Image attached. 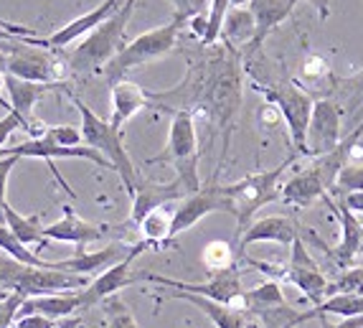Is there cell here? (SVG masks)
<instances>
[{"instance_id":"cell-4","label":"cell","mask_w":363,"mask_h":328,"mask_svg":"<svg viewBox=\"0 0 363 328\" xmlns=\"http://www.w3.org/2000/svg\"><path fill=\"white\" fill-rule=\"evenodd\" d=\"M140 0H128L120 11L107 18L102 26L86 33L82 41H79L77 49H72L67 54L69 69L72 74H99L109 61L115 59L117 51L125 46V31H128V23L133 18L135 6Z\"/></svg>"},{"instance_id":"cell-1","label":"cell","mask_w":363,"mask_h":328,"mask_svg":"<svg viewBox=\"0 0 363 328\" xmlns=\"http://www.w3.org/2000/svg\"><path fill=\"white\" fill-rule=\"evenodd\" d=\"M208 54L199 61H188L186 80L173 89L147 92L152 107L168 109V112H191L203 115L218 133L224 135V151L213 176L224 165L229 151V135L234 128L236 112L242 107V56L239 51L221 43L208 46Z\"/></svg>"},{"instance_id":"cell-8","label":"cell","mask_w":363,"mask_h":328,"mask_svg":"<svg viewBox=\"0 0 363 328\" xmlns=\"http://www.w3.org/2000/svg\"><path fill=\"white\" fill-rule=\"evenodd\" d=\"M181 26H183V21L173 16L170 23L157 26V28H152V31H145V33H140L138 38L125 43V46L117 51L115 59L102 69V74L107 77L109 84L125 80V74L133 72L135 67H143V64H150V61L170 54V51L176 49Z\"/></svg>"},{"instance_id":"cell-13","label":"cell","mask_w":363,"mask_h":328,"mask_svg":"<svg viewBox=\"0 0 363 328\" xmlns=\"http://www.w3.org/2000/svg\"><path fill=\"white\" fill-rule=\"evenodd\" d=\"M218 176H213V181L208 186H201L196 194H188L181 199V204L173 212V239L181 234V231L196 226L203 217L213 212H226L231 214V204L226 199L224 189L216 183Z\"/></svg>"},{"instance_id":"cell-6","label":"cell","mask_w":363,"mask_h":328,"mask_svg":"<svg viewBox=\"0 0 363 328\" xmlns=\"http://www.w3.org/2000/svg\"><path fill=\"white\" fill-rule=\"evenodd\" d=\"M199 160H201V151H199V133H196V117L191 112H186V109L173 112L165 151L160 155H155V158H147V165L170 163L173 170H176V178L183 183V189L188 194H196L201 189Z\"/></svg>"},{"instance_id":"cell-9","label":"cell","mask_w":363,"mask_h":328,"mask_svg":"<svg viewBox=\"0 0 363 328\" xmlns=\"http://www.w3.org/2000/svg\"><path fill=\"white\" fill-rule=\"evenodd\" d=\"M257 89L264 94L267 102L279 109V115H282L287 130H290V140L295 153L308 158V122L310 115H313L315 99L295 80L262 82V84L257 82Z\"/></svg>"},{"instance_id":"cell-22","label":"cell","mask_w":363,"mask_h":328,"mask_svg":"<svg viewBox=\"0 0 363 328\" xmlns=\"http://www.w3.org/2000/svg\"><path fill=\"white\" fill-rule=\"evenodd\" d=\"M51 89H59V87L41 84V82H28V80H21V77H13V74H6V92H8V102H11V112H16L23 120L26 133L36 122V117H33L36 102L43 94H49Z\"/></svg>"},{"instance_id":"cell-23","label":"cell","mask_w":363,"mask_h":328,"mask_svg":"<svg viewBox=\"0 0 363 328\" xmlns=\"http://www.w3.org/2000/svg\"><path fill=\"white\" fill-rule=\"evenodd\" d=\"M145 107H150V97L140 84H135L130 80H120L112 84V115H109V122L117 130H122L125 122H130L140 109Z\"/></svg>"},{"instance_id":"cell-24","label":"cell","mask_w":363,"mask_h":328,"mask_svg":"<svg viewBox=\"0 0 363 328\" xmlns=\"http://www.w3.org/2000/svg\"><path fill=\"white\" fill-rule=\"evenodd\" d=\"M295 3L297 0H249L247 8L252 11L255 23H257V36H255V43L249 46V54L259 49L262 43H264V38L269 36L282 21L290 18Z\"/></svg>"},{"instance_id":"cell-33","label":"cell","mask_w":363,"mask_h":328,"mask_svg":"<svg viewBox=\"0 0 363 328\" xmlns=\"http://www.w3.org/2000/svg\"><path fill=\"white\" fill-rule=\"evenodd\" d=\"M249 0H211L206 13V33L201 38V46H213L221 36V26H224L226 13L236 6H247Z\"/></svg>"},{"instance_id":"cell-28","label":"cell","mask_w":363,"mask_h":328,"mask_svg":"<svg viewBox=\"0 0 363 328\" xmlns=\"http://www.w3.org/2000/svg\"><path fill=\"white\" fill-rule=\"evenodd\" d=\"M173 212H176V209H170V204L157 207V209H152L150 214H145L143 222L135 226L140 239H143L147 247L160 249L173 242Z\"/></svg>"},{"instance_id":"cell-39","label":"cell","mask_w":363,"mask_h":328,"mask_svg":"<svg viewBox=\"0 0 363 328\" xmlns=\"http://www.w3.org/2000/svg\"><path fill=\"white\" fill-rule=\"evenodd\" d=\"M23 300L26 295H21V293H13V295L3 298V303H0V328H11L16 323V316H18V308Z\"/></svg>"},{"instance_id":"cell-35","label":"cell","mask_w":363,"mask_h":328,"mask_svg":"<svg viewBox=\"0 0 363 328\" xmlns=\"http://www.w3.org/2000/svg\"><path fill=\"white\" fill-rule=\"evenodd\" d=\"M335 293H353V295H363V268H345L338 275L335 283L328 285V295Z\"/></svg>"},{"instance_id":"cell-17","label":"cell","mask_w":363,"mask_h":328,"mask_svg":"<svg viewBox=\"0 0 363 328\" xmlns=\"http://www.w3.org/2000/svg\"><path fill=\"white\" fill-rule=\"evenodd\" d=\"M0 155H18V158H38V160H56V158H77V160H89V163L99 165V168H109L112 170V163L104 158L102 153L94 151L89 146H77V148H64L56 146V143H49L43 138H30L21 146H13L8 151H3Z\"/></svg>"},{"instance_id":"cell-42","label":"cell","mask_w":363,"mask_h":328,"mask_svg":"<svg viewBox=\"0 0 363 328\" xmlns=\"http://www.w3.org/2000/svg\"><path fill=\"white\" fill-rule=\"evenodd\" d=\"M30 36H38V33L33 28H26V26H13V23H6V21H0V41L30 38Z\"/></svg>"},{"instance_id":"cell-37","label":"cell","mask_w":363,"mask_h":328,"mask_svg":"<svg viewBox=\"0 0 363 328\" xmlns=\"http://www.w3.org/2000/svg\"><path fill=\"white\" fill-rule=\"evenodd\" d=\"M173 8H176V18H181L183 23L199 18V16H206L211 0H170Z\"/></svg>"},{"instance_id":"cell-25","label":"cell","mask_w":363,"mask_h":328,"mask_svg":"<svg viewBox=\"0 0 363 328\" xmlns=\"http://www.w3.org/2000/svg\"><path fill=\"white\" fill-rule=\"evenodd\" d=\"M79 308H82L79 290L49 293V295H30V298H26L18 308V316L38 313V316H46V318H67L72 313H77Z\"/></svg>"},{"instance_id":"cell-36","label":"cell","mask_w":363,"mask_h":328,"mask_svg":"<svg viewBox=\"0 0 363 328\" xmlns=\"http://www.w3.org/2000/svg\"><path fill=\"white\" fill-rule=\"evenodd\" d=\"M43 140H49V143H56V146H64V148L84 146L82 128H72V125H49L46 133H43Z\"/></svg>"},{"instance_id":"cell-32","label":"cell","mask_w":363,"mask_h":328,"mask_svg":"<svg viewBox=\"0 0 363 328\" xmlns=\"http://www.w3.org/2000/svg\"><path fill=\"white\" fill-rule=\"evenodd\" d=\"M315 310H318V316H340V318L363 316V295L335 293V295H328L320 305H315Z\"/></svg>"},{"instance_id":"cell-27","label":"cell","mask_w":363,"mask_h":328,"mask_svg":"<svg viewBox=\"0 0 363 328\" xmlns=\"http://www.w3.org/2000/svg\"><path fill=\"white\" fill-rule=\"evenodd\" d=\"M173 298L196 305L203 316H208V321H211L216 328H244L247 326V316H244L242 310L231 308V305L216 303V300H208V298H203V295H194V293H181V290H173Z\"/></svg>"},{"instance_id":"cell-44","label":"cell","mask_w":363,"mask_h":328,"mask_svg":"<svg viewBox=\"0 0 363 328\" xmlns=\"http://www.w3.org/2000/svg\"><path fill=\"white\" fill-rule=\"evenodd\" d=\"M340 201H343L353 214H363V191H348Z\"/></svg>"},{"instance_id":"cell-43","label":"cell","mask_w":363,"mask_h":328,"mask_svg":"<svg viewBox=\"0 0 363 328\" xmlns=\"http://www.w3.org/2000/svg\"><path fill=\"white\" fill-rule=\"evenodd\" d=\"M56 318L38 316V313H30V316H18L16 318V328H56Z\"/></svg>"},{"instance_id":"cell-7","label":"cell","mask_w":363,"mask_h":328,"mask_svg":"<svg viewBox=\"0 0 363 328\" xmlns=\"http://www.w3.org/2000/svg\"><path fill=\"white\" fill-rule=\"evenodd\" d=\"M72 102H74V107L79 109V115H82V138H84V146L102 153L104 158L112 163V170L120 173L125 191L133 196L140 183V176H138V170H135L130 153L125 151L122 130H117L109 120H102L94 109L86 107L79 97H72Z\"/></svg>"},{"instance_id":"cell-41","label":"cell","mask_w":363,"mask_h":328,"mask_svg":"<svg viewBox=\"0 0 363 328\" xmlns=\"http://www.w3.org/2000/svg\"><path fill=\"white\" fill-rule=\"evenodd\" d=\"M328 74H330V69H328V64L320 59V56H308V61L303 64L305 80H323V77H328Z\"/></svg>"},{"instance_id":"cell-19","label":"cell","mask_w":363,"mask_h":328,"mask_svg":"<svg viewBox=\"0 0 363 328\" xmlns=\"http://www.w3.org/2000/svg\"><path fill=\"white\" fill-rule=\"evenodd\" d=\"M112 231L107 224H91L86 219H82L72 207H64V217L54 224L43 226V234L49 242H67L77 244V249H84L89 242H99Z\"/></svg>"},{"instance_id":"cell-21","label":"cell","mask_w":363,"mask_h":328,"mask_svg":"<svg viewBox=\"0 0 363 328\" xmlns=\"http://www.w3.org/2000/svg\"><path fill=\"white\" fill-rule=\"evenodd\" d=\"M183 196H188V191L183 189V183L170 181V183H152L143 181L140 178L138 189L133 194V214H130V224L138 226L143 222L145 214H150L152 209L165 207V204H173V201H181Z\"/></svg>"},{"instance_id":"cell-18","label":"cell","mask_w":363,"mask_h":328,"mask_svg":"<svg viewBox=\"0 0 363 328\" xmlns=\"http://www.w3.org/2000/svg\"><path fill=\"white\" fill-rule=\"evenodd\" d=\"M128 0H102L94 11L84 13V16H79V18H74L72 23L61 26L59 31H54L51 36L41 38V46L43 49H67L69 43L79 41L82 36H86V33H91V31L97 28V26H102L107 18H112L117 11H120L122 6H125Z\"/></svg>"},{"instance_id":"cell-14","label":"cell","mask_w":363,"mask_h":328,"mask_svg":"<svg viewBox=\"0 0 363 328\" xmlns=\"http://www.w3.org/2000/svg\"><path fill=\"white\" fill-rule=\"evenodd\" d=\"M292 252H290V260H287V278L285 283L295 285L297 290L303 293L308 303L320 305L323 300L328 298V278L320 268H318V262L310 257V252L305 249V242L303 239H295L290 244Z\"/></svg>"},{"instance_id":"cell-12","label":"cell","mask_w":363,"mask_h":328,"mask_svg":"<svg viewBox=\"0 0 363 328\" xmlns=\"http://www.w3.org/2000/svg\"><path fill=\"white\" fill-rule=\"evenodd\" d=\"M310 237V242H318V234L308 226L297 224L295 219L290 217H279V214H272V217H262L257 222L244 229V234L236 239V252L239 257L247 252L249 244H257V242H277V244H292L295 239H303Z\"/></svg>"},{"instance_id":"cell-30","label":"cell","mask_w":363,"mask_h":328,"mask_svg":"<svg viewBox=\"0 0 363 328\" xmlns=\"http://www.w3.org/2000/svg\"><path fill=\"white\" fill-rule=\"evenodd\" d=\"M3 224L16 234V239H21L23 244H36V247H46L49 239L43 234V226H41V217H23L18 214L13 207L6 204V222Z\"/></svg>"},{"instance_id":"cell-31","label":"cell","mask_w":363,"mask_h":328,"mask_svg":"<svg viewBox=\"0 0 363 328\" xmlns=\"http://www.w3.org/2000/svg\"><path fill=\"white\" fill-rule=\"evenodd\" d=\"M236 252L229 242H208L201 252V260H203V268L208 270L211 275H221V273H229V270H236Z\"/></svg>"},{"instance_id":"cell-29","label":"cell","mask_w":363,"mask_h":328,"mask_svg":"<svg viewBox=\"0 0 363 328\" xmlns=\"http://www.w3.org/2000/svg\"><path fill=\"white\" fill-rule=\"evenodd\" d=\"M285 303V295H282V285L277 280H267L262 285L252 288V290H244L239 303L234 305L236 310H242L244 316H257L262 310L277 308V305Z\"/></svg>"},{"instance_id":"cell-15","label":"cell","mask_w":363,"mask_h":328,"mask_svg":"<svg viewBox=\"0 0 363 328\" xmlns=\"http://www.w3.org/2000/svg\"><path fill=\"white\" fill-rule=\"evenodd\" d=\"M145 249H150V247L140 239V242L135 244V249L130 252L128 257H125V260H120L117 265L107 268L104 273L94 275V280H91L89 285H84L82 290H79L82 308L102 303V300L109 298V295H117L122 288H128V285H133V283H138V273H133V262H135V257L143 255Z\"/></svg>"},{"instance_id":"cell-38","label":"cell","mask_w":363,"mask_h":328,"mask_svg":"<svg viewBox=\"0 0 363 328\" xmlns=\"http://www.w3.org/2000/svg\"><path fill=\"white\" fill-rule=\"evenodd\" d=\"M18 155H0V224L6 222V189H8V178H11L13 165L18 163Z\"/></svg>"},{"instance_id":"cell-3","label":"cell","mask_w":363,"mask_h":328,"mask_svg":"<svg viewBox=\"0 0 363 328\" xmlns=\"http://www.w3.org/2000/svg\"><path fill=\"white\" fill-rule=\"evenodd\" d=\"M297 153H292L290 158L282 160L279 165L269 170H259V173H249L242 181L229 183V186H221L231 204V217L236 219V239L242 237L244 229L252 224V217L259 212L262 207L279 201L282 194V178H285L287 168L297 163Z\"/></svg>"},{"instance_id":"cell-48","label":"cell","mask_w":363,"mask_h":328,"mask_svg":"<svg viewBox=\"0 0 363 328\" xmlns=\"http://www.w3.org/2000/svg\"><path fill=\"white\" fill-rule=\"evenodd\" d=\"M0 303H3V300H0Z\"/></svg>"},{"instance_id":"cell-16","label":"cell","mask_w":363,"mask_h":328,"mask_svg":"<svg viewBox=\"0 0 363 328\" xmlns=\"http://www.w3.org/2000/svg\"><path fill=\"white\" fill-rule=\"evenodd\" d=\"M323 201H325L328 207H330V212L335 214V219H338V224H340V242H338V247H323V252H325V255L330 257V260H333L340 270L353 268L356 257H361L363 222L351 212V209L345 207L343 201H335L330 194L323 196Z\"/></svg>"},{"instance_id":"cell-45","label":"cell","mask_w":363,"mask_h":328,"mask_svg":"<svg viewBox=\"0 0 363 328\" xmlns=\"http://www.w3.org/2000/svg\"><path fill=\"white\" fill-rule=\"evenodd\" d=\"M320 326L323 328H363V316L345 318V321H340V323H330L325 316H320Z\"/></svg>"},{"instance_id":"cell-5","label":"cell","mask_w":363,"mask_h":328,"mask_svg":"<svg viewBox=\"0 0 363 328\" xmlns=\"http://www.w3.org/2000/svg\"><path fill=\"white\" fill-rule=\"evenodd\" d=\"M348 146H351V135H345L343 143H340L335 151L313 158V163L305 165L300 173L287 178V181L282 183L279 201L287 204V207L303 209V207H310L315 199H323V196L333 194L335 183H338V173L345 165Z\"/></svg>"},{"instance_id":"cell-46","label":"cell","mask_w":363,"mask_h":328,"mask_svg":"<svg viewBox=\"0 0 363 328\" xmlns=\"http://www.w3.org/2000/svg\"><path fill=\"white\" fill-rule=\"evenodd\" d=\"M3 92H6V69H3V56H0V107L11 112V102H8V97Z\"/></svg>"},{"instance_id":"cell-26","label":"cell","mask_w":363,"mask_h":328,"mask_svg":"<svg viewBox=\"0 0 363 328\" xmlns=\"http://www.w3.org/2000/svg\"><path fill=\"white\" fill-rule=\"evenodd\" d=\"M255 36H257V23H255V16L249 11L247 6H236L226 13L224 18V26H221V36L218 41L231 46V49H247L255 43Z\"/></svg>"},{"instance_id":"cell-47","label":"cell","mask_w":363,"mask_h":328,"mask_svg":"<svg viewBox=\"0 0 363 328\" xmlns=\"http://www.w3.org/2000/svg\"><path fill=\"white\" fill-rule=\"evenodd\" d=\"M310 3H313V6L318 8V16H320L323 21H325L328 16H330V0H310Z\"/></svg>"},{"instance_id":"cell-2","label":"cell","mask_w":363,"mask_h":328,"mask_svg":"<svg viewBox=\"0 0 363 328\" xmlns=\"http://www.w3.org/2000/svg\"><path fill=\"white\" fill-rule=\"evenodd\" d=\"M0 56H3L6 74L28 82L64 87L72 74L67 56L59 54V49H43L41 36L0 41Z\"/></svg>"},{"instance_id":"cell-11","label":"cell","mask_w":363,"mask_h":328,"mask_svg":"<svg viewBox=\"0 0 363 328\" xmlns=\"http://www.w3.org/2000/svg\"><path fill=\"white\" fill-rule=\"evenodd\" d=\"M343 109L333 97L315 99L308 122V158L335 151L343 143Z\"/></svg>"},{"instance_id":"cell-20","label":"cell","mask_w":363,"mask_h":328,"mask_svg":"<svg viewBox=\"0 0 363 328\" xmlns=\"http://www.w3.org/2000/svg\"><path fill=\"white\" fill-rule=\"evenodd\" d=\"M138 242H133V244L112 242L109 247L99 249V252H84V249H77V255L69 257V260L51 262V270H64V273L84 275V278H89V275H99L107 268H112V265H117L120 260H125V257L135 249V244Z\"/></svg>"},{"instance_id":"cell-40","label":"cell","mask_w":363,"mask_h":328,"mask_svg":"<svg viewBox=\"0 0 363 328\" xmlns=\"http://www.w3.org/2000/svg\"><path fill=\"white\" fill-rule=\"evenodd\" d=\"M16 130H23V120H21L16 112H8L6 117H0V153H3L8 138H11Z\"/></svg>"},{"instance_id":"cell-34","label":"cell","mask_w":363,"mask_h":328,"mask_svg":"<svg viewBox=\"0 0 363 328\" xmlns=\"http://www.w3.org/2000/svg\"><path fill=\"white\" fill-rule=\"evenodd\" d=\"M102 310L104 318H107V328H138L135 321V313L130 310V305L125 300H120L117 295H109L102 300Z\"/></svg>"},{"instance_id":"cell-10","label":"cell","mask_w":363,"mask_h":328,"mask_svg":"<svg viewBox=\"0 0 363 328\" xmlns=\"http://www.w3.org/2000/svg\"><path fill=\"white\" fill-rule=\"evenodd\" d=\"M138 280H147V283L170 288V290L203 295V298L216 300V303H224V305H231V308L239 303V298H242V293H244L239 270H229V273L211 275V280H206V283H186V280L165 278V275H155V273H138Z\"/></svg>"}]
</instances>
